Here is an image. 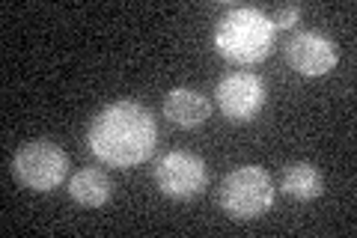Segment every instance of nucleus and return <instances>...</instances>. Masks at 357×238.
I'll return each instance as SVG.
<instances>
[{"instance_id":"9b49d317","label":"nucleus","mask_w":357,"mask_h":238,"mask_svg":"<svg viewBox=\"0 0 357 238\" xmlns=\"http://www.w3.org/2000/svg\"><path fill=\"white\" fill-rule=\"evenodd\" d=\"M298 21H301V9L289 3V6H280V9L274 13L271 27H274V30H289V27H295Z\"/></svg>"},{"instance_id":"1a4fd4ad","label":"nucleus","mask_w":357,"mask_h":238,"mask_svg":"<svg viewBox=\"0 0 357 238\" xmlns=\"http://www.w3.org/2000/svg\"><path fill=\"white\" fill-rule=\"evenodd\" d=\"M69 197L84 209H98L114 197V182L102 170H81L69 179Z\"/></svg>"},{"instance_id":"20e7f679","label":"nucleus","mask_w":357,"mask_h":238,"mask_svg":"<svg viewBox=\"0 0 357 238\" xmlns=\"http://www.w3.org/2000/svg\"><path fill=\"white\" fill-rule=\"evenodd\" d=\"M13 173L24 188L45 194V191H54L63 185L66 173H69V158L51 140H33L15 152Z\"/></svg>"},{"instance_id":"7ed1b4c3","label":"nucleus","mask_w":357,"mask_h":238,"mask_svg":"<svg viewBox=\"0 0 357 238\" xmlns=\"http://www.w3.org/2000/svg\"><path fill=\"white\" fill-rule=\"evenodd\" d=\"M220 209L232 221H256L274 206V182L262 167H238L220 185Z\"/></svg>"},{"instance_id":"6e6552de","label":"nucleus","mask_w":357,"mask_h":238,"mask_svg":"<svg viewBox=\"0 0 357 238\" xmlns=\"http://www.w3.org/2000/svg\"><path fill=\"white\" fill-rule=\"evenodd\" d=\"M164 117L178 128H197L211 117V101L197 89L178 87L164 98Z\"/></svg>"},{"instance_id":"0eeeda50","label":"nucleus","mask_w":357,"mask_h":238,"mask_svg":"<svg viewBox=\"0 0 357 238\" xmlns=\"http://www.w3.org/2000/svg\"><path fill=\"white\" fill-rule=\"evenodd\" d=\"M286 60L298 75L321 77L337 66V45L316 30H304L286 42Z\"/></svg>"},{"instance_id":"423d86ee","label":"nucleus","mask_w":357,"mask_h":238,"mask_svg":"<svg viewBox=\"0 0 357 238\" xmlns=\"http://www.w3.org/2000/svg\"><path fill=\"white\" fill-rule=\"evenodd\" d=\"M218 107L232 122H250L265 105V84L250 72L227 75L215 89Z\"/></svg>"},{"instance_id":"f257e3e1","label":"nucleus","mask_w":357,"mask_h":238,"mask_svg":"<svg viewBox=\"0 0 357 238\" xmlns=\"http://www.w3.org/2000/svg\"><path fill=\"white\" fill-rule=\"evenodd\" d=\"M158 126L137 101H114L89 126V149L107 167H137L155 152Z\"/></svg>"},{"instance_id":"f03ea898","label":"nucleus","mask_w":357,"mask_h":238,"mask_svg":"<svg viewBox=\"0 0 357 238\" xmlns=\"http://www.w3.org/2000/svg\"><path fill=\"white\" fill-rule=\"evenodd\" d=\"M215 45L232 63L241 66L262 63L274 45L271 18L262 15L259 9H232V13H227L218 21Z\"/></svg>"},{"instance_id":"9d476101","label":"nucleus","mask_w":357,"mask_h":238,"mask_svg":"<svg viewBox=\"0 0 357 238\" xmlns=\"http://www.w3.org/2000/svg\"><path fill=\"white\" fill-rule=\"evenodd\" d=\"M280 191L286 197H292L298 202H310L321 197V191H325V179L312 164L307 161H295L283 170V179H280Z\"/></svg>"},{"instance_id":"39448f33","label":"nucleus","mask_w":357,"mask_h":238,"mask_svg":"<svg viewBox=\"0 0 357 238\" xmlns=\"http://www.w3.org/2000/svg\"><path fill=\"white\" fill-rule=\"evenodd\" d=\"M155 185L167 200L188 202L199 197L208 185L206 161L194 152H167L155 167Z\"/></svg>"}]
</instances>
